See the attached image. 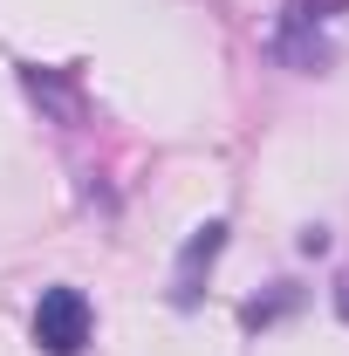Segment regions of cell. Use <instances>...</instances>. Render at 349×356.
<instances>
[{
    "label": "cell",
    "instance_id": "1",
    "mask_svg": "<svg viewBox=\"0 0 349 356\" xmlns=\"http://www.w3.org/2000/svg\"><path fill=\"white\" fill-rule=\"evenodd\" d=\"M35 343H42L48 356H76L89 343V302L76 288H48L42 295V309H35Z\"/></svg>",
    "mask_w": 349,
    "mask_h": 356
},
{
    "label": "cell",
    "instance_id": "2",
    "mask_svg": "<svg viewBox=\"0 0 349 356\" xmlns=\"http://www.w3.org/2000/svg\"><path fill=\"white\" fill-rule=\"evenodd\" d=\"M343 315H349V281H343Z\"/></svg>",
    "mask_w": 349,
    "mask_h": 356
}]
</instances>
